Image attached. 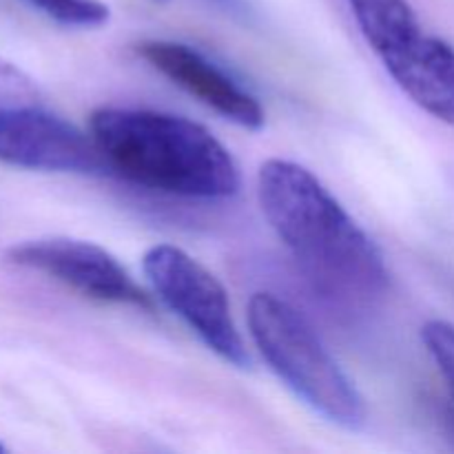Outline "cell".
<instances>
[{
  "instance_id": "obj_1",
  "label": "cell",
  "mask_w": 454,
  "mask_h": 454,
  "mask_svg": "<svg viewBox=\"0 0 454 454\" xmlns=\"http://www.w3.org/2000/svg\"><path fill=\"white\" fill-rule=\"evenodd\" d=\"M257 200L270 229L319 291L344 301L384 293V255L309 168L266 160L257 173Z\"/></svg>"
},
{
  "instance_id": "obj_2",
  "label": "cell",
  "mask_w": 454,
  "mask_h": 454,
  "mask_svg": "<svg viewBox=\"0 0 454 454\" xmlns=\"http://www.w3.org/2000/svg\"><path fill=\"white\" fill-rule=\"evenodd\" d=\"M89 129L109 171L129 182L193 200H226L239 189L231 151L202 124L151 109L100 106Z\"/></svg>"
},
{
  "instance_id": "obj_3",
  "label": "cell",
  "mask_w": 454,
  "mask_h": 454,
  "mask_svg": "<svg viewBox=\"0 0 454 454\" xmlns=\"http://www.w3.org/2000/svg\"><path fill=\"white\" fill-rule=\"evenodd\" d=\"M247 317L260 355L297 399L340 428L366 424L364 397L295 306L260 291L248 300Z\"/></svg>"
},
{
  "instance_id": "obj_4",
  "label": "cell",
  "mask_w": 454,
  "mask_h": 454,
  "mask_svg": "<svg viewBox=\"0 0 454 454\" xmlns=\"http://www.w3.org/2000/svg\"><path fill=\"white\" fill-rule=\"evenodd\" d=\"M142 270L155 295L231 366L247 371L251 355L231 315L220 279L173 244H155L142 257Z\"/></svg>"
},
{
  "instance_id": "obj_5",
  "label": "cell",
  "mask_w": 454,
  "mask_h": 454,
  "mask_svg": "<svg viewBox=\"0 0 454 454\" xmlns=\"http://www.w3.org/2000/svg\"><path fill=\"white\" fill-rule=\"evenodd\" d=\"M0 160L34 171H109L93 136L44 109L43 102L0 109Z\"/></svg>"
},
{
  "instance_id": "obj_6",
  "label": "cell",
  "mask_w": 454,
  "mask_h": 454,
  "mask_svg": "<svg viewBox=\"0 0 454 454\" xmlns=\"http://www.w3.org/2000/svg\"><path fill=\"white\" fill-rule=\"evenodd\" d=\"M9 260L49 275L91 300L153 309L151 297L137 286L131 273L98 244L71 238L31 239L13 247Z\"/></svg>"
},
{
  "instance_id": "obj_7",
  "label": "cell",
  "mask_w": 454,
  "mask_h": 454,
  "mask_svg": "<svg viewBox=\"0 0 454 454\" xmlns=\"http://www.w3.org/2000/svg\"><path fill=\"white\" fill-rule=\"evenodd\" d=\"M137 56L222 118L251 131L264 127L266 114L260 100L198 49L173 40H145L137 44Z\"/></svg>"
},
{
  "instance_id": "obj_8",
  "label": "cell",
  "mask_w": 454,
  "mask_h": 454,
  "mask_svg": "<svg viewBox=\"0 0 454 454\" xmlns=\"http://www.w3.org/2000/svg\"><path fill=\"white\" fill-rule=\"evenodd\" d=\"M390 78L433 118L454 127V47L424 34L403 56L386 65Z\"/></svg>"
},
{
  "instance_id": "obj_9",
  "label": "cell",
  "mask_w": 454,
  "mask_h": 454,
  "mask_svg": "<svg viewBox=\"0 0 454 454\" xmlns=\"http://www.w3.org/2000/svg\"><path fill=\"white\" fill-rule=\"evenodd\" d=\"M355 22L381 65H390L424 35L408 0H348Z\"/></svg>"
},
{
  "instance_id": "obj_10",
  "label": "cell",
  "mask_w": 454,
  "mask_h": 454,
  "mask_svg": "<svg viewBox=\"0 0 454 454\" xmlns=\"http://www.w3.org/2000/svg\"><path fill=\"white\" fill-rule=\"evenodd\" d=\"M51 20L65 27H102L111 12L100 0H27Z\"/></svg>"
},
{
  "instance_id": "obj_11",
  "label": "cell",
  "mask_w": 454,
  "mask_h": 454,
  "mask_svg": "<svg viewBox=\"0 0 454 454\" xmlns=\"http://www.w3.org/2000/svg\"><path fill=\"white\" fill-rule=\"evenodd\" d=\"M421 341L437 364L454 403V324L446 319H430L421 328Z\"/></svg>"
},
{
  "instance_id": "obj_12",
  "label": "cell",
  "mask_w": 454,
  "mask_h": 454,
  "mask_svg": "<svg viewBox=\"0 0 454 454\" xmlns=\"http://www.w3.org/2000/svg\"><path fill=\"white\" fill-rule=\"evenodd\" d=\"M43 102L34 80L12 62L0 58V109Z\"/></svg>"
},
{
  "instance_id": "obj_13",
  "label": "cell",
  "mask_w": 454,
  "mask_h": 454,
  "mask_svg": "<svg viewBox=\"0 0 454 454\" xmlns=\"http://www.w3.org/2000/svg\"><path fill=\"white\" fill-rule=\"evenodd\" d=\"M0 452H4V446H3V443H0Z\"/></svg>"
},
{
  "instance_id": "obj_14",
  "label": "cell",
  "mask_w": 454,
  "mask_h": 454,
  "mask_svg": "<svg viewBox=\"0 0 454 454\" xmlns=\"http://www.w3.org/2000/svg\"><path fill=\"white\" fill-rule=\"evenodd\" d=\"M155 3H164V0H155Z\"/></svg>"
}]
</instances>
